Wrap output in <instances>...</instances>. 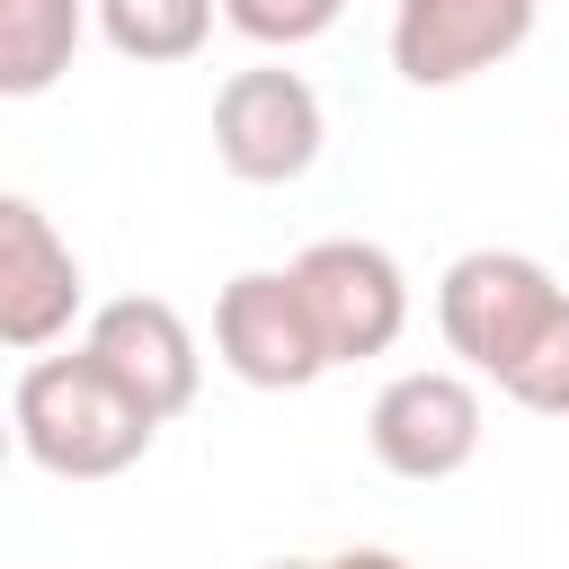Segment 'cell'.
<instances>
[{
  "label": "cell",
  "instance_id": "1",
  "mask_svg": "<svg viewBox=\"0 0 569 569\" xmlns=\"http://www.w3.org/2000/svg\"><path fill=\"white\" fill-rule=\"evenodd\" d=\"M9 427H18V453H27L36 471H53V480H116V471H133V462L151 453V436H160V418L133 409V400L98 373L89 347L36 356V365L18 373V391H9Z\"/></svg>",
  "mask_w": 569,
  "mask_h": 569
},
{
  "label": "cell",
  "instance_id": "2",
  "mask_svg": "<svg viewBox=\"0 0 569 569\" xmlns=\"http://www.w3.org/2000/svg\"><path fill=\"white\" fill-rule=\"evenodd\" d=\"M560 302H569V284L542 258H525V249H462L445 267V284H436V329H445V347L471 373L507 382L525 365V347L551 329Z\"/></svg>",
  "mask_w": 569,
  "mask_h": 569
},
{
  "label": "cell",
  "instance_id": "3",
  "mask_svg": "<svg viewBox=\"0 0 569 569\" xmlns=\"http://www.w3.org/2000/svg\"><path fill=\"white\" fill-rule=\"evenodd\" d=\"M329 142V116H320V89L284 62H249L213 89V160L240 178V187H293Z\"/></svg>",
  "mask_w": 569,
  "mask_h": 569
},
{
  "label": "cell",
  "instance_id": "4",
  "mask_svg": "<svg viewBox=\"0 0 569 569\" xmlns=\"http://www.w3.org/2000/svg\"><path fill=\"white\" fill-rule=\"evenodd\" d=\"M293 284H302V311H311L329 365L391 356L409 329V276L382 240H311L293 258Z\"/></svg>",
  "mask_w": 569,
  "mask_h": 569
},
{
  "label": "cell",
  "instance_id": "5",
  "mask_svg": "<svg viewBox=\"0 0 569 569\" xmlns=\"http://www.w3.org/2000/svg\"><path fill=\"white\" fill-rule=\"evenodd\" d=\"M489 436V409H480V382L453 373V365H418V373H391L365 409V445L391 480H453Z\"/></svg>",
  "mask_w": 569,
  "mask_h": 569
},
{
  "label": "cell",
  "instance_id": "6",
  "mask_svg": "<svg viewBox=\"0 0 569 569\" xmlns=\"http://www.w3.org/2000/svg\"><path fill=\"white\" fill-rule=\"evenodd\" d=\"M213 356H222L249 391H311V382L329 373L293 267H240V276L213 293Z\"/></svg>",
  "mask_w": 569,
  "mask_h": 569
},
{
  "label": "cell",
  "instance_id": "7",
  "mask_svg": "<svg viewBox=\"0 0 569 569\" xmlns=\"http://www.w3.org/2000/svg\"><path fill=\"white\" fill-rule=\"evenodd\" d=\"M80 347L98 356V373L133 400V409H151L160 427L169 418H187L196 409V391H204V356H196V329L178 320V302H160V293H116V302H98L89 311V329H80Z\"/></svg>",
  "mask_w": 569,
  "mask_h": 569
},
{
  "label": "cell",
  "instance_id": "8",
  "mask_svg": "<svg viewBox=\"0 0 569 569\" xmlns=\"http://www.w3.org/2000/svg\"><path fill=\"white\" fill-rule=\"evenodd\" d=\"M542 0H391V71L409 89H462L525 53Z\"/></svg>",
  "mask_w": 569,
  "mask_h": 569
},
{
  "label": "cell",
  "instance_id": "9",
  "mask_svg": "<svg viewBox=\"0 0 569 569\" xmlns=\"http://www.w3.org/2000/svg\"><path fill=\"white\" fill-rule=\"evenodd\" d=\"M80 293H89L80 258L53 231V213L0 187V347L9 356H44L53 338H71Z\"/></svg>",
  "mask_w": 569,
  "mask_h": 569
},
{
  "label": "cell",
  "instance_id": "10",
  "mask_svg": "<svg viewBox=\"0 0 569 569\" xmlns=\"http://www.w3.org/2000/svg\"><path fill=\"white\" fill-rule=\"evenodd\" d=\"M89 36V0H0V98H44Z\"/></svg>",
  "mask_w": 569,
  "mask_h": 569
},
{
  "label": "cell",
  "instance_id": "11",
  "mask_svg": "<svg viewBox=\"0 0 569 569\" xmlns=\"http://www.w3.org/2000/svg\"><path fill=\"white\" fill-rule=\"evenodd\" d=\"M89 18H98V36H107L124 62L160 71V62H196V53H204L222 0H89Z\"/></svg>",
  "mask_w": 569,
  "mask_h": 569
},
{
  "label": "cell",
  "instance_id": "12",
  "mask_svg": "<svg viewBox=\"0 0 569 569\" xmlns=\"http://www.w3.org/2000/svg\"><path fill=\"white\" fill-rule=\"evenodd\" d=\"M338 18H347V0H222V27L249 36V44H267V53L311 44V36H329Z\"/></svg>",
  "mask_w": 569,
  "mask_h": 569
},
{
  "label": "cell",
  "instance_id": "13",
  "mask_svg": "<svg viewBox=\"0 0 569 569\" xmlns=\"http://www.w3.org/2000/svg\"><path fill=\"white\" fill-rule=\"evenodd\" d=\"M516 409H533V418H569V302L551 311V329L525 347V365L498 382Z\"/></svg>",
  "mask_w": 569,
  "mask_h": 569
},
{
  "label": "cell",
  "instance_id": "14",
  "mask_svg": "<svg viewBox=\"0 0 569 569\" xmlns=\"http://www.w3.org/2000/svg\"><path fill=\"white\" fill-rule=\"evenodd\" d=\"M9 453H18V427H9V409H0V471H9Z\"/></svg>",
  "mask_w": 569,
  "mask_h": 569
},
{
  "label": "cell",
  "instance_id": "15",
  "mask_svg": "<svg viewBox=\"0 0 569 569\" xmlns=\"http://www.w3.org/2000/svg\"><path fill=\"white\" fill-rule=\"evenodd\" d=\"M267 569H329V560H267Z\"/></svg>",
  "mask_w": 569,
  "mask_h": 569
}]
</instances>
